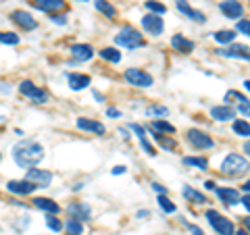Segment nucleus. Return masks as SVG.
Returning <instances> with one entry per match:
<instances>
[{"label":"nucleus","instance_id":"nucleus-23","mask_svg":"<svg viewBox=\"0 0 250 235\" xmlns=\"http://www.w3.org/2000/svg\"><path fill=\"white\" fill-rule=\"evenodd\" d=\"M217 196H219V200H223V204H228V206L240 204V194L236 190H231V187H219Z\"/></svg>","mask_w":250,"mask_h":235},{"label":"nucleus","instance_id":"nucleus-33","mask_svg":"<svg viewBox=\"0 0 250 235\" xmlns=\"http://www.w3.org/2000/svg\"><path fill=\"white\" fill-rule=\"evenodd\" d=\"M233 131H236L238 136H242V137H250V123L244 121V119L233 121Z\"/></svg>","mask_w":250,"mask_h":235},{"label":"nucleus","instance_id":"nucleus-31","mask_svg":"<svg viewBox=\"0 0 250 235\" xmlns=\"http://www.w3.org/2000/svg\"><path fill=\"white\" fill-rule=\"evenodd\" d=\"M184 196H186L188 200H194L196 204H205V202H207V196H205V194H200V192H196V190H192L190 185H186V187H184Z\"/></svg>","mask_w":250,"mask_h":235},{"label":"nucleus","instance_id":"nucleus-11","mask_svg":"<svg viewBox=\"0 0 250 235\" xmlns=\"http://www.w3.org/2000/svg\"><path fill=\"white\" fill-rule=\"evenodd\" d=\"M142 27H144L150 36H161L163 29H165V23H163L161 15L148 13V15H144V17H142Z\"/></svg>","mask_w":250,"mask_h":235},{"label":"nucleus","instance_id":"nucleus-12","mask_svg":"<svg viewBox=\"0 0 250 235\" xmlns=\"http://www.w3.org/2000/svg\"><path fill=\"white\" fill-rule=\"evenodd\" d=\"M219 9H221L225 17L233 19V21H238L242 15H244V6H242V2H238V0H223V2H219Z\"/></svg>","mask_w":250,"mask_h":235},{"label":"nucleus","instance_id":"nucleus-2","mask_svg":"<svg viewBox=\"0 0 250 235\" xmlns=\"http://www.w3.org/2000/svg\"><path fill=\"white\" fill-rule=\"evenodd\" d=\"M250 171V162L244 158L242 154H229L225 156V160L221 162V173L228 175V177H240Z\"/></svg>","mask_w":250,"mask_h":235},{"label":"nucleus","instance_id":"nucleus-45","mask_svg":"<svg viewBox=\"0 0 250 235\" xmlns=\"http://www.w3.org/2000/svg\"><path fill=\"white\" fill-rule=\"evenodd\" d=\"M125 171H127V167H123V164H119V167H115V169H113V175H123Z\"/></svg>","mask_w":250,"mask_h":235},{"label":"nucleus","instance_id":"nucleus-4","mask_svg":"<svg viewBox=\"0 0 250 235\" xmlns=\"http://www.w3.org/2000/svg\"><path fill=\"white\" fill-rule=\"evenodd\" d=\"M19 92L25 98H29L34 104H46L48 102V94H46V90H42L40 85H36L34 81H29V79H23L19 83Z\"/></svg>","mask_w":250,"mask_h":235},{"label":"nucleus","instance_id":"nucleus-9","mask_svg":"<svg viewBox=\"0 0 250 235\" xmlns=\"http://www.w3.org/2000/svg\"><path fill=\"white\" fill-rule=\"evenodd\" d=\"M11 21L15 23V25H19L21 29H25V31H34L38 27V21L34 19V15L27 13V11H23V9H17V11H11Z\"/></svg>","mask_w":250,"mask_h":235},{"label":"nucleus","instance_id":"nucleus-1","mask_svg":"<svg viewBox=\"0 0 250 235\" xmlns=\"http://www.w3.org/2000/svg\"><path fill=\"white\" fill-rule=\"evenodd\" d=\"M11 156L19 169H31V167H38V164L44 160L46 150L38 139L25 137V139H19V142L13 146Z\"/></svg>","mask_w":250,"mask_h":235},{"label":"nucleus","instance_id":"nucleus-41","mask_svg":"<svg viewBox=\"0 0 250 235\" xmlns=\"http://www.w3.org/2000/svg\"><path fill=\"white\" fill-rule=\"evenodd\" d=\"M106 115L108 117H113V119H119V117H121V111H119V108H106Z\"/></svg>","mask_w":250,"mask_h":235},{"label":"nucleus","instance_id":"nucleus-6","mask_svg":"<svg viewBox=\"0 0 250 235\" xmlns=\"http://www.w3.org/2000/svg\"><path fill=\"white\" fill-rule=\"evenodd\" d=\"M207 218L210 227L219 233V235H233V223L229 221V218H225L221 213H217V210H207Z\"/></svg>","mask_w":250,"mask_h":235},{"label":"nucleus","instance_id":"nucleus-51","mask_svg":"<svg viewBox=\"0 0 250 235\" xmlns=\"http://www.w3.org/2000/svg\"><path fill=\"white\" fill-rule=\"evenodd\" d=\"M244 152L248 154V158H250V139H248V142L244 144Z\"/></svg>","mask_w":250,"mask_h":235},{"label":"nucleus","instance_id":"nucleus-50","mask_svg":"<svg viewBox=\"0 0 250 235\" xmlns=\"http://www.w3.org/2000/svg\"><path fill=\"white\" fill-rule=\"evenodd\" d=\"M244 227H246L248 233H250V216H244Z\"/></svg>","mask_w":250,"mask_h":235},{"label":"nucleus","instance_id":"nucleus-7","mask_svg":"<svg viewBox=\"0 0 250 235\" xmlns=\"http://www.w3.org/2000/svg\"><path fill=\"white\" fill-rule=\"evenodd\" d=\"M23 179H27L29 183H34L36 187H48L52 183V179L54 175L50 173V171H46V169H38V167H31L25 171V177Z\"/></svg>","mask_w":250,"mask_h":235},{"label":"nucleus","instance_id":"nucleus-48","mask_svg":"<svg viewBox=\"0 0 250 235\" xmlns=\"http://www.w3.org/2000/svg\"><path fill=\"white\" fill-rule=\"evenodd\" d=\"M119 133H121V136H123L125 139H129V131H127V129H123V127H121V129H119Z\"/></svg>","mask_w":250,"mask_h":235},{"label":"nucleus","instance_id":"nucleus-53","mask_svg":"<svg viewBox=\"0 0 250 235\" xmlns=\"http://www.w3.org/2000/svg\"><path fill=\"white\" fill-rule=\"evenodd\" d=\"M244 85H246V90L250 92V79H246V81H244Z\"/></svg>","mask_w":250,"mask_h":235},{"label":"nucleus","instance_id":"nucleus-32","mask_svg":"<svg viewBox=\"0 0 250 235\" xmlns=\"http://www.w3.org/2000/svg\"><path fill=\"white\" fill-rule=\"evenodd\" d=\"M21 42V38L15 34V31H0V44L6 46H17Z\"/></svg>","mask_w":250,"mask_h":235},{"label":"nucleus","instance_id":"nucleus-29","mask_svg":"<svg viewBox=\"0 0 250 235\" xmlns=\"http://www.w3.org/2000/svg\"><path fill=\"white\" fill-rule=\"evenodd\" d=\"M98 54H100V59H104L106 62H113V65H117L121 60V52L117 48H103Z\"/></svg>","mask_w":250,"mask_h":235},{"label":"nucleus","instance_id":"nucleus-52","mask_svg":"<svg viewBox=\"0 0 250 235\" xmlns=\"http://www.w3.org/2000/svg\"><path fill=\"white\" fill-rule=\"evenodd\" d=\"M242 190H244V192H248V194H250V179H248V181H246L244 185H242Z\"/></svg>","mask_w":250,"mask_h":235},{"label":"nucleus","instance_id":"nucleus-27","mask_svg":"<svg viewBox=\"0 0 250 235\" xmlns=\"http://www.w3.org/2000/svg\"><path fill=\"white\" fill-rule=\"evenodd\" d=\"M62 229L67 231V235H82L83 233V223L77 221V218H67V223L62 225Z\"/></svg>","mask_w":250,"mask_h":235},{"label":"nucleus","instance_id":"nucleus-56","mask_svg":"<svg viewBox=\"0 0 250 235\" xmlns=\"http://www.w3.org/2000/svg\"><path fill=\"white\" fill-rule=\"evenodd\" d=\"M0 160H2V154H0Z\"/></svg>","mask_w":250,"mask_h":235},{"label":"nucleus","instance_id":"nucleus-22","mask_svg":"<svg viewBox=\"0 0 250 235\" xmlns=\"http://www.w3.org/2000/svg\"><path fill=\"white\" fill-rule=\"evenodd\" d=\"M171 46H173L175 52H179V54H190L194 50V42L188 40V38L182 36V34H175L173 38H171Z\"/></svg>","mask_w":250,"mask_h":235},{"label":"nucleus","instance_id":"nucleus-37","mask_svg":"<svg viewBox=\"0 0 250 235\" xmlns=\"http://www.w3.org/2000/svg\"><path fill=\"white\" fill-rule=\"evenodd\" d=\"M146 115H150V117H167L169 115V108L154 104V106H148L146 108Z\"/></svg>","mask_w":250,"mask_h":235},{"label":"nucleus","instance_id":"nucleus-36","mask_svg":"<svg viewBox=\"0 0 250 235\" xmlns=\"http://www.w3.org/2000/svg\"><path fill=\"white\" fill-rule=\"evenodd\" d=\"M46 227H48L50 231H54V233L62 231V223H61V218L57 215H46Z\"/></svg>","mask_w":250,"mask_h":235},{"label":"nucleus","instance_id":"nucleus-18","mask_svg":"<svg viewBox=\"0 0 250 235\" xmlns=\"http://www.w3.org/2000/svg\"><path fill=\"white\" fill-rule=\"evenodd\" d=\"M94 48L90 44H73L71 46V57L75 62H85V60H90L94 57Z\"/></svg>","mask_w":250,"mask_h":235},{"label":"nucleus","instance_id":"nucleus-30","mask_svg":"<svg viewBox=\"0 0 250 235\" xmlns=\"http://www.w3.org/2000/svg\"><path fill=\"white\" fill-rule=\"evenodd\" d=\"M215 40L219 44H231L233 40H236V31H231V29H221V31H215Z\"/></svg>","mask_w":250,"mask_h":235},{"label":"nucleus","instance_id":"nucleus-10","mask_svg":"<svg viewBox=\"0 0 250 235\" xmlns=\"http://www.w3.org/2000/svg\"><path fill=\"white\" fill-rule=\"evenodd\" d=\"M38 190L34 183H29L27 179H11L6 181V192H11L15 196H31Z\"/></svg>","mask_w":250,"mask_h":235},{"label":"nucleus","instance_id":"nucleus-15","mask_svg":"<svg viewBox=\"0 0 250 235\" xmlns=\"http://www.w3.org/2000/svg\"><path fill=\"white\" fill-rule=\"evenodd\" d=\"M77 127L82 131H88V133H94V136H104L106 133V127L100 121L96 119H88V117H80L77 119Z\"/></svg>","mask_w":250,"mask_h":235},{"label":"nucleus","instance_id":"nucleus-25","mask_svg":"<svg viewBox=\"0 0 250 235\" xmlns=\"http://www.w3.org/2000/svg\"><path fill=\"white\" fill-rule=\"evenodd\" d=\"M94 6H96V11H100L108 19H115L117 17V9L108 2V0H94Z\"/></svg>","mask_w":250,"mask_h":235},{"label":"nucleus","instance_id":"nucleus-21","mask_svg":"<svg viewBox=\"0 0 250 235\" xmlns=\"http://www.w3.org/2000/svg\"><path fill=\"white\" fill-rule=\"evenodd\" d=\"M210 117H213L215 121H231V119H236V108L228 106V104L213 106L210 108Z\"/></svg>","mask_w":250,"mask_h":235},{"label":"nucleus","instance_id":"nucleus-5","mask_svg":"<svg viewBox=\"0 0 250 235\" xmlns=\"http://www.w3.org/2000/svg\"><path fill=\"white\" fill-rule=\"evenodd\" d=\"M125 81H127L129 85H136V88H150V85L154 83V77L148 73V71H142V69H136V67H131V69H125Z\"/></svg>","mask_w":250,"mask_h":235},{"label":"nucleus","instance_id":"nucleus-40","mask_svg":"<svg viewBox=\"0 0 250 235\" xmlns=\"http://www.w3.org/2000/svg\"><path fill=\"white\" fill-rule=\"evenodd\" d=\"M50 21L57 23V25H65V23H67V15H50Z\"/></svg>","mask_w":250,"mask_h":235},{"label":"nucleus","instance_id":"nucleus-19","mask_svg":"<svg viewBox=\"0 0 250 235\" xmlns=\"http://www.w3.org/2000/svg\"><path fill=\"white\" fill-rule=\"evenodd\" d=\"M31 204H34V208L42 210V213H46V215H59L61 213V206L52 198H34Z\"/></svg>","mask_w":250,"mask_h":235},{"label":"nucleus","instance_id":"nucleus-16","mask_svg":"<svg viewBox=\"0 0 250 235\" xmlns=\"http://www.w3.org/2000/svg\"><path fill=\"white\" fill-rule=\"evenodd\" d=\"M221 57H228V59H246L250 60V48L248 46H242V44H229L228 48L223 50H217Z\"/></svg>","mask_w":250,"mask_h":235},{"label":"nucleus","instance_id":"nucleus-24","mask_svg":"<svg viewBox=\"0 0 250 235\" xmlns=\"http://www.w3.org/2000/svg\"><path fill=\"white\" fill-rule=\"evenodd\" d=\"M225 104L228 106H231V104H250V100L244 96L242 92H238V90H229L228 94H225Z\"/></svg>","mask_w":250,"mask_h":235},{"label":"nucleus","instance_id":"nucleus-26","mask_svg":"<svg viewBox=\"0 0 250 235\" xmlns=\"http://www.w3.org/2000/svg\"><path fill=\"white\" fill-rule=\"evenodd\" d=\"M148 129H150V136H152L154 142L159 144V146H163V148H165V150H173V148L177 146V144H175V139H169V137H165V136H163V133L154 131L152 127H148Z\"/></svg>","mask_w":250,"mask_h":235},{"label":"nucleus","instance_id":"nucleus-39","mask_svg":"<svg viewBox=\"0 0 250 235\" xmlns=\"http://www.w3.org/2000/svg\"><path fill=\"white\" fill-rule=\"evenodd\" d=\"M236 29L240 31L242 36H248V38H250V19H238Z\"/></svg>","mask_w":250,"mask_h":235},{"label":"nucleus","instance_id":"nucleus-38","mask_svg":"<svg viewBox=\"0 0 250 235\" xmlns=\"http://www.w3.org/2000/svg\"><path fill=\"white\" fill-rule=\"evenodd\" d=\"M159 204H161V208L165 210V213H169V215L175 213V204L167 198V194H161V196H159Z\"/></svg>","mask_w":250,"mask_h":235},{"label":"nucleus","instance_id":"nucleus-13","mask_svg":"<svg viewBox=\"0 0 250 235\" xmlns=\"http://www.w3.org/2000/svg\"><path fill=\"white\" fill-rule=\"evenodd\" d=\"M31 4H34L38 11L48 13V15H57L59 11H65L67 9L65 0H34Z\"/></svg>","mask_w":250,"mask_h":235},{"label":"nucleus","instance_id":"nucleus-46","mask_svg":"<svg viewBox=\"0 0 250 235\" xmlns=\"http://www.w3.org/2000/svg\"><path fill=\"white\" fill-rule=\"evenodd\" d=\"M190 231H192V235H205L200 227H196V225H190Z\"/></svg>","mask_w":250,"mask_h":235},{"label":"nucleus","instance_id":"nucleus-47","mask_svg":"<svg viewBox=\"0 0 250 235\" xmlns=\"http://www.w3.org/2000/svg\"><path fill=\"white\" fill-rule=\"evenodd\" d=\"M92 94H94V98H96L98 102H104V96H103V94H100V92H96V90H94Z\"/></svg>","mask_w":250,"mask_h":235},{"label":"nucleus","instance_id":"nucleus-8","mask_svg":"<svg viewBox=\"0 0 250 235\" xmlns=\"http://www.w3.org/2000/svg\"><path fill=\"white\" fill-rule=\"evenodd\" d=\"M188 136V142H190L196 150H210V148L215 146V142H213V137L208 136V133H205V131H200V129H190L186 133Z\"/></svg>","mask_w":250,"mask_h":235},{"label":"nucleus","instance_id":"nucleus-35","mask_svg":"<svg viewBox=\"0 0 250 235\" xmlns=\"http://www.w3.org/2000/svg\"><path fill=\"white\" fill-rule=\"evenodd\" d=\"M146 9L148 11H152L154 15H165L167 13V6L163 4V2H159V0H146Z\"/></svg>","mask_w":250,"mask_h":235},{"label":"nucleus","instance_id":"nucleus-28","mask_svg":"<svg viewBox=\"0 0 250 235\" xmlns=\"http://www.w3.org/2000/svg\"><path fill=\"white\" fill-rule=\"evenodd\" d=\"M184 164L186 167H198L200 171H207L208 169V158H205V156H186Z\"/></svg>","mask_w":250,"mask_h":235},{"label":"nucleus","instance_id":"nucleus-14","mask_svg":"<svg viewBox=\"0 0 250 235\" xmlns=\"http://www.w3.org/2000/svg\"><path fill=\"white\" fill-rule=\"evenodd\" d=\"M67 215L71 218H77V221H90L92 208L85 204V202H71V204L67 206Z\"/></svg>","mask_w":250,"mask_h":235},{"label":"nucleus","instance_id":"nucleus-43","mask_svg":"<svg viewBox=\"0 0 250 235\" xmlns=\"http://www.w3.org/2000/svg\"><path fill=\"white\" fill-rule=\"evenodd\" d=\"M240 202H242V204H244V208H246V210H250V194L242 196V198H240Z\"/></svg>","mask_w":250,"mask_h":235},{"label":"nucleus","instance_id":"nucleus-54","mask_svg":"<svg viewBox=\"0 0 250 235\" xmlns=\"http://www.w3.org/2000/svg\"><path fill=\"white\" fill-rule=\"evenodd\" d=\"M238 235H250V233H246V231H238Z\"/></svg>","mask_w":250,"mask_h":235},{"label":"nucleus","instance_id":"nucleus-49","mask_svg":"<svg viewBox=\"0 0 250 235\" xmlns=\"http://www.w3.org/2000/svg\"><path fill=\"white\" fill-rule=\"evenodd\" d=\"M205 187L207 190H215V181H205Z\"/></svg>","mask_w":250,"mask_h":235},{"label":"nucleus","instance_id":"nucleus-20","mask_svg":"<svg viewBox=\"0 0 250 235\" xmlns=\"http://www.w3.org/2000/svg\"><path fill=\"white\" fill-rule=\"evenodd\" d=\"M177 11L179 13H184L188 19H192L194 23H205L207 21V15L205 13H200V11H196V9H192L190 4L186 2V0H179L177 2Z\"/></svg>","mask_w":250,"mask_h":235},{"label":"nucleus","instance_id":"nucleus-3","mask_svg":"<svg viewBox=\"0 0 250 235\" xmlns=\"http://www.w3.org/2000/svg\"><path fill=\"white\" fill-rule=\"evenodd\" d=\"M115 42L119 46H123V48H127V50H136V48H140V46H144V38L136 27L125 25L119 34L115 36Z\"/></svg>","mask_w":250,"mask_h":235},{"label":"nucleus","instance_id":"nucleus-42","mask_svg":"<svg viewBox=\"0 0 250 235\" xmlns=\"http://www.w3.org/2000/svg\"><path fill=\"white\" fill-rule=\"evenodd\" d=\"M238 113L244 115V117H250V104H240L238 106Z\"/></svg>","mask_w":250,"mask_h":235},{"label":"nucleus","instance_id":"nucleus-44","mask_svg":"<svg viewBox=\"0 0 250 235\" xmlns=\"http://www.w3.org/2000/svg\"><path fill=\"white\" fill-rule=\"evenodd\" d=\"M152 190L159 194V196H161V194H167V190H165V187H163L161 183H152Z\"/></svg>","mask_w":250,"mask_h":235},{"label":"nucleus","instance_id":"nucleus-55","mask_svg":"<svg viewBox=\"0 0 250 235\" xmlns=\"http://www.w3.org/2000/svg\"><path fill=\"white\" fill-rule=\"evenodd\" d=\"M80 2H88V0H80Z\"/></svg>","mask_w":250,"mask_h":235},{"label":"nucleus","instance_id":"nucleus-34","mask_svg":"<svg viewBox=\"0 0 250 235\" xmlns=\"http://www.w3.org/2000/svg\"><path fill=\"white\" fill-rule=\"evenodd\" d=\"M150 127H152L154 131H159V133H175V127H173V125L167 123V121H163V119L152 121V123H150Z\"/></svg>","mask_w":250,"mask_h":235},{"label":"nucleus","instance_id":"nucleus-17","mask_svg":"<svg viewBox=\"0 0 250 235\" xmlns=\"http://www.w3.org/2000/svg\"><path fill=\"white\" fill-rule=\"evenodd\" d=\"M67 81H69V88H71L73 92H82L92 83V77L85 75V73H69Z\"/></svg>","mask_w":250,"mask_h":235}]
</instances>
